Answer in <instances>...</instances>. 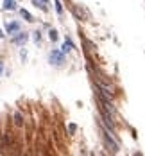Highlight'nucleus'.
Masks as SVG:
<instances>
[{
  "label": "nucleus",
  "instance_id": "obj_5",
  "mask_svg": "<svg viewBox=\"0 0 145 156\" xmlns=\"http://www.w3.org/2000/svg\"><path fill=\"white\" fill-rule=\"evenodd\" d=\"M20 14H22V18H25V22H34L32 14H30L27 9H20Z\"/></svg>",
  "mask_w": 145,
  "mask_h": 156
},
{
  "label": "nucleus",
  "instance_id": "obj_14",
  "mask_svg": "<svg viewBox=\"0 0 145 156\" xmlns=\"http://www.w3.org/2000/svg\"><path fill=\"white\" fill-rule=\"evenodd\" d=\"M39 2H43L45 5H48V0H39Z\"/></svg>",
  "mask_w": 145,
  "mask_h": 156
},
{
  "label": "nucleus",
  "instance_id": "obj_8",
  "mask_svg": "<svg viewBox=\"0 0 145 156\" xmlns=\"http://www.w3.org/2000/svg\"><path fill=\"white\" fill-rule=\"evenodd\" d=\"M34 4H36V5H38V7H39L41 11H48V7H47V5H45L43 2H39V0H34Z\"/></svg>",
  "mask_w": 145,
  "mask_h": 156
},
{
  "label": "nucleus",
  "instance_id": "obj_7",
  "mask_svg": "<svg viewBox=\"0 0 145 156\" xmlns=\"http://www.w3.org/2000/svg\"><path fill=\"white\" fill-rule=\"evenodd\" d=\"M48 38H50V41H57V31L52 29V31L48 32Z\"/></svg>",
  "mask_w": 145,
  "mask_h": 156
},
{
  "label": "nucleus",
  "instance_id": "obj_10",
  "mask_svg": "<svg viewBox=\"0 0 145 156\" xmlns=\"http://www.w3.org/2000/svg\"><path fill=\"white\" fill-rule=\"evenodd\" d=\"M56 11H57L59 14L63 13V5H61V2H59V0H56Z\"/></svg>",
  "mask_w": 145,
  "mask_h": 156
},
{
  "label": "nucleus",
  "instance_id": "obj_1",
  "mask_svg": "<svg viewBox=\"0 0 145 156\" xmlns=\"http://www.w3.org/2000/svg\"><path fill=\"white\" fill-rule=\"evenodd\" d=\"M63 61H65L63 52H59V50H52V52H50V63H54V65H61Z\"/></svg>",
  "mask_w": 145,
  "mask_h": 156
},
{
  "label": "nucleus",
  "instance_id": "obj_6",
  "mask_svg": "<svg viewBox=\"0 0 145 156\" xmlns=\"http://www.w3.org/2000/svg\"><path fill=\"white\" fill-rule=\"evenodd\" d=\"M72 49H74V45H72V41L66 38V40H65V43H63V52H70Z\"/></svg>",
  "mask_w": 145,
  "mask_h": 156
},
{
  "label": "nucleus",
  "instance_id": "obj_9",
  "mask_svg": "<svg viewBox=\"0 0 145 156\" xmlns=\"http://www.w3.org/2000/svg\"><path fill=\"white\" fill-rule=\"evenodd\" d=\"M14 122H16L18 126H22V124H23V120H22V115H20V113H14Z\"/></svg>",
  "mask_w": 145,
  "mask_h": 156
},
{
  "label": "nucleus",
  "instance_id": "obj_11",
  "mask_svg": "<svg viewBox=\"0 0 145 156\" xmlns=\"http://www.w3.org/2000/svg\"><path fill=\"white\" fill-rule=\"evenodd\" d=\"M39 40H41V34L36 31V32H34V41H39Z\"/></svg>",
  "mask_w": 145,
  "mask_h": 156
},
{
  "label": "nucleus",
  "instance_id": "obj_3",
  "mask_svg": "<svg viewBox=\"0 0 145 156\" xmlns=\"http://www.w3.org/2000/svg\"><path fill=\"white\" fill-rule=\"evenodd\" d=\"M20 29H22V25H20L18 22H9V23L5 25V31H7V34H16Z\"/></svg>",
  "mask_w": 145,
  "mask_h": 156
},
{
  "label": "nucleus",
  "instance_id": "obj_12",
  "mask_svg": "<svg viewBox=\"0 0 145 156\" xmlns=\"http://www.w3.org/2000/svg\"><path fill=\"white\" fill-rule=\"evenodd\" d=\"M68 129H70V133H74V131H75V124H70Z\"/></svg>",
  "mask_w": 145,
  "mask_h": 156
},
{
  "label": "nucleus",
  "instance_id": "obj_13",
  "mask_svg": "<svg viewBox=\"0 0 145 156\" xmlns=\"http://www.w3.org/2000/svg\"><path fill=\"white\" fill-rule=\"evenodd\" d=\"M2 72H4V61L0 59V75H2Z\"/></svg>",
  "mask_w": 145,
  "mask_h": 156
},
{
  "label": "nucleus",
  "instance_id": "obj_4",
  "mask_svg": "<svg viewBox=\"0 0 145 156\" xmlns=\"http://www.w3.org/2000/svg\"><path fill=\"white\" fill-rule=\"evenodd\" d=\"M2 9L4 11H14L16 9V0H4Z\"/></svg>",
  "mask_w": 145,
  "mask_h": 156
},
{
  "label": "nucleus",
  "instance_id": "obj_2",
  "mask_svg": "<svg viewBox=\"0 0 145 156\" xmlns=\"http://www.w3.org/2000/svg\"><path fill=\"white\" fill-rule=\"evenodd\" d=\"M29 40V36L25 34V32H16V34H13V43H16V45H23L25 41Z\"/></svg>",
  "mask_w": 145,
  "mask_h": 156
},
{
  "label": "nucleus",
  "instance_id": "obj_15",
  "mask_svg": "<svg viewBox=\"0 0 145 156\" xmlns=\"http://www.w3.org/2000/svg\"><path fill=\"white\" fill-rule=\"evenodd\" d=\"M4 36H5V34H4V31L0 29V38H4Z\"/></svg>",
  "mask_w": 145,
  "mask_h": 156
}]
</instances>
